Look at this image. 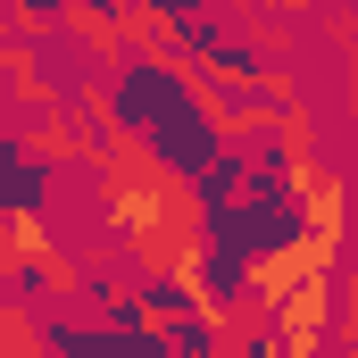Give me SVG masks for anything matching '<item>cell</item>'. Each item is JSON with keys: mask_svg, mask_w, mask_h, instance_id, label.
<instances>
[{"mask_svg": "<svg viewBox=\"0 0 358 358\" xmlns=\"http://www.w3.org/2000/svg\"><path fill=\"white\" fill-rule=\"evenodd\" d=\"M34 8H42V17H50V8H59V0H34Z\"/></svg>", "mask_w": 358, "mask_h": 358, "instance_id": "6da1fadb", "label": "cell"}]
</instances>
